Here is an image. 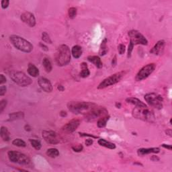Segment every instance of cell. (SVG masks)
Instances as JSON below:
<instances>
[{
	"instance_id": "cell-1",
	"label": "cell",
	"mask_w": 172,
	"mask_h": 172,
	"mask_svg": "<svg viewBox=\"0 0 172 172\" xmlns=\"http://www.w3.org/2000/svg\"><path fill=\"white\" fill-rule=\"evenodd\" d=\"M96 106H97L95 103L90 102H70L67 104L69 111L76 114H85Z\"/></svg>"
},
{
	"instance_id": "cell-2",
	"label": "cell",
	"mask_w": 172,
	"mask_h": 172,
	"mask_svg": "<svg viewBox=\"0 0 172 172\" xmlns=\"http://www.w3.org/2000/svg\"><path fill=\"white\" fill-rule=\"evenodd\" d=\"M71 52L68 46L61 44L56 51L55 59L56 63L60 67L65 66L71 61Z\"/></svg>"
},
{
	"instance_id": "cell-3",
	"label": "cell",
	"mask_w": 172,
	"mask_h": 172,
	"mask_svg": "<svg viewBox=\"0 0 172 172\" xmlns=\"http://www.w3.org/2000/svg\"><path fill=\"white\" fill-rule=\"evenodd\" d=\"M10 41L13 47L22 52L30 53L33 50L34 47L30 42L18 35H11Z\"/></svg>"
},
{
	"instance_id": "cell-4",
	"label": "cell",
	"mask_w": 172,
	"mask_h": 172,
	"mask_svg": "<svg viewBox=\"0 0 172 172\" xmlns=\"http://www.w3.org/2000/svg\"><path fill=\"white\" fill-rule=\"evenodd\" d=\"M133 117L149 122H153L155 120V116L152 110L146 108H135L133 110Z\"/></svg>"
},
{
	"instance_id": "cell-5",
	"label": "cell",
	"mask_w": 172,
	"mask_h": 172,
	"mask_svg": "<svg viewBox=\"0 0 172 172\" xmlns=\"http://www.w3.org/2000/svg\"><path fill=\"white\" fill-rule=\"evenodd\" d=\"M125 74L126 72L122 71L117 72L114 74L110 75V76L106 77V79H104L100 83H99L98 86V90H102V89H105L108 87H110V86L115 85L116 83H118L122 79Z\"/></svg>"
},
{
	"instance_id": "cell-6",
	"label": "cell",
	"mask_w": 172,
	"mask_h": 172,
	"mask_svg": "<svg viewBox=\"0 0 172 172\" xmlns=\"http://www.w3.org/2000/svg\"><path fill=\"white\" fill-rule=\"evenodd\" d=\"M10 78L13 82L21 87H27L32 83V80L25 73L22 71L13 72L10 74Z\"/></svg>"
},
{
	"instance_id": "cell-7",
	"label": "cell",
	"mask_w": 172,
	"mask_h": 172,
	"mask_svg": "<svg viewBox=\"0 0 172 172\" xmlns=\"http://www.w3.org/2000/svg\"><path fill=\"white\" fill-rule=\"evenodd\" d=\"M7 156L10 161L12 163L23 165H28L30 163V158L22 153L16 151V150H10L7 153Z\"/></svg>"
},
{
	"instance_id": "cell-8",
	"label": "cell",
	"mask_w": 172,
	"mask_h": 172,
	"mask_svg": "<svg viewBox=\"0 0 172 172\" xmlns=\"http://www.w3.org/2000/svg\"><path fill=\"white\" fill-rule=\"evenodd\" d=\"M145 99L150 106L157 110H161L163 106V98L161 95L156 93H148L145 95Z\"/></svg>"
},
{
	"instance_id": "cell-9",
	"label": "cell",
	"mask_w": 172,
	"mask_h": 172,
	"mask_svg": "<svg viewBox=\"0 0 172 172\" xmlns=\"http://www.w3.org/2000/svg\"><path fill=\"white\" fill-rule=\"evenodd\" d=\"M128 35L130 39V43L132 44L137 45H147L148 40L143 34L136 30H132L128 32Z\"/></svg>"
},
{
	"instance_id": "cell-10",
	"label": "cell",
	"mask_w": 172,
	"mask_h": 172,
	"mask_svg": "<svg viewBox=\"0 0 172 172\" xmlns=\"http://www.w3.org/2000/svg\"><path fill=\"white\" fill-rule=\"evenodd\" d=\"M156 68V64L155 63H149L142 67L136 75L135 79L136 82H141L144 80L153 73Z\"/></svg>"
},
{
	"instance_id": "cell-11",
	"label": "cell",
	"mask_w": 172,
	"mask_h": 172,
	"mask_svg": "<svg viewBox=\"0 0 172 172\" xmlns=\"http://www.w3.org/2000/svg\"><path fill=\"white\" fill-rule=\"evenodd\" d=\"M108 111L106 108L96 106L90 111L86 113L85 114V118L87 121H93L96 118L108 115Z\"/></svg>"
},
{
	"instance_id": "cell-12",
	"label": "cell",
	"mask_w": 172,
	"mask_h": 172,
	"mask_svg": "<svg viewBox=\"0 0 172 172\" xmlns=\"http://www.w3.org/2000/svg\"><path fill=\"white\" fill-rule=\"evenodd\" d=\"M42 138L48 144L57 145L60 142L59 134L53 130H43L42 132Z\"/></svg>"
},
{
	"instance_id": "cell-13",
	"label": "cell",
	"mask_w": 172,
	"mask_h": 172,
	"mask_svg": "<svg viewBox=\"0 0 172 172\" xmlns=\"http://www.w3.org/2000/svg\"><path fill=\"white\" fill-rule=\"evenodd\" d=\"M80 125V120L78 119H72L69 122L66 123L63 127L62 130L66 133H72L77 130Z\"/></svg>"
},
{
	"instance_id": "cell-14",
	"label": "cell",
	"mask_w": 172,
	"mask_h": 172,
	"mask_svg": "<svg viewBox=\"0 0 172 172\" xmlns=\"http://www.w3.org/2000/svg\"><path fill=\"white\" fill-rule=\"evenodd\" d=\"M21 20L30 27H34L36 25V18L33 13L30 12H26L23 13L20 16Z\"/></svg>"
},
{
	"instance_id": "cell-15",
	"label": "cell",
	"mask_w": 172,
	"mask_h": 172,
	"mask_svg": "<svg viewBox=\"0 0 172 172\" xmlns=\"http://www.w3.org/2000/svg\"><path fill=\"white\" fill-rule=\"evenodd\" d=\"M38 83L40 87L42 90L47 93H50L53 91V87L52 85V83L48 79L45 77H40L38 80Z\"/></svg>"
},
{
	"instance_id": "cell-16",
	"label": "cell",
	"mask_w": 172,
	"mask_h": 172,
	"mask_svg": "<svg viewBox=\"0 0 172 172\" xmlns=\"http://www.w3.org/2000/svg\"><path fill=\"white\" fill-rule=\"evenodd\" d=\"M165 40H159V41L155 44L154 47L151 48V50H150V53H151L153 55H161V54L163 53L164 48H165Z\"/></svg>"
},
{
	"instance_id": "cell-17",
	"label": "cell",
	"mask_w": 172,
	"mask_h": 172,
	"mask_svg": "<svg viewBox=\"0 0 172 172\" xmlns=\"http://www.w3.org/2000/svg\"><path fill=\"white\" fill-rule=\"evenodd\" d=\"M160 152V149L159 147L151 148H141L137 150V153L140 156H143L150 154V153H159Z\"/></svg>"
},
{
	"instance_id": "cell-18",
	"label": "cell",
	"mask_w": 172,
	"mask_h": 172,
	"mask_svg": "<svg viewBox=\"0 0 172 172\" xmlns=\"http://www.w3.org/2000/svg\"><path fill=\"white\" fill-rule=\"evenodd\" d=\"M126 102L128 104H133L137 108H146L147 107V105L145 104L144 102H142L139 99L134 98V97H130V98H128L126 99Z\"/></svg>"
},
{
	"instance_id": "cell-19",
	"label": "cell",
	"mask_w": 172,
	"mask_h": 172,
	"mask_svg": "<svg viewBox=\"0 0 172 172\" xmlns=\"http://www.w3.org/2000/svg\"><path fill=\"white\" fill-rule=\"evenodd\" d=\"M87 60L93 63L97 68L101 69L103 67V63L101 60V59L98 56L96 55H90L87 56Z\"/></svg>"
},
{
	"instance_id": "cell-20",
	"label": "cell",
	"mask_w": 172,
	"mask_h": 172,
	"mask_svg": "<svg viewBox=\"0 0 172 172\" xmlns=\"http://www.w3.org/2000/svg\"><path fill=\"white\" fill-rule=\"evenodd\" d=\"M28 73L30 76L33 77H37L39 75V70L37 67L32 63H29L28 65Z\"/></svg>"
},
{
	"instance_id": "cell-21",
	"label": "cell",
	"mask_w": 172,
	"mask_h": 172,
	"mask_svg": "<svg viewBox=\"0 0 172 172\" xmlns=\"http://www.w3.org/2000/svg\"><path fill=\"white\" fill-rule=\"evenodd\" d=\"M0 136L4 141H9L10 140V133L5 126H2L0 129Z\"/></svg>"
},
{
	"instance_id": "cell-22",
	"label": "cell",
	"mask_w": 172,
	"mask_h": 172,
	"mask_svg": "<svg viewBox=\"0 0 172 172\" xmlns=\"http://www.w3.org/2000/svg\"><path fill=\"white\" fill-rule=\"evenodd\" d=\"M83 50L79 45H75L71 48V54L75 59H79L82 55Z\"/></svg>"
},
{
	"instance_id": "cell-23",
	"label": "cell",
	"mask_w": 172,
	"mask_h": 172,
	"mask_svg": "<svg viewBox=\"0 0 172 172\" xmlns=\"http://www.w3.org/2000/svg\"><path fill=\"white\" fill-rule=\"evenodd\" d=\"M81 68H82V71L79 73V76L82 78L87 77L90 75V71L89 70L87 64L86 63H81Z\"/></svg>"
},
{
	"instance_id": "cell-24",
	"label": "cell",
	"mask_w": 172,
	"mask_h": 172,
	"mask_svg": "<svg viewBox=\"0 0 172 172\" xmlns=\"http://www.w3.org/2000/svg\"><path fill=\"white\" fill-rule=\"evenodd\" d=\"M98 144L102 147H104L108 148L109 149H116V145L114 143H112L111 142H109L106 141V140L100 139L98 140Z\"/></svg>"
},
{
	"instance_id": "cell-25",
	"label": "cell",
	"mask_w": 172,
	"mask_h": 172,
	"mask_svg": "<svg viewBox=\"0 0 172 172\" xmlns=\"http://www.w3.org/2000/svg\"><path fill=\"white\" fill-rule=\"evenodd\" d=\"M108 48L107 47V39L105 38V39L102 40L100 47H99V55L100 56L106 55L108 53Z\"/></svg>"
},
{
	"instance_id": "cell-26",
	"label": "cell",
	"mask_w": 172,
	"mask_h": 172,
	"mask_svg": "<svg viewBox=\"0 0 172 172\" xmlns=\"http://www.w3.org/2000/svg\"><path fill=\"white\" fill-rule=\"evenodd\" d=\"M110 119V116L106 115L104 116L101 118H99L98 122H97V125L99 128H104L105 126H106V124L108 122V121Z\"/></svg>"
},
{
	"instance_id": "cell-27",
	"label": "cell",
	"mask_w": 172,
	"mask_h": 172,
	"mask_svg": "<svg viewBox=\"0 0 172 172\" xmlns=\"http://www.w3.org/2000/svg\"><path fill=\"white\" fill-rule=\"evenodd\" d=\"M42 65L44 67V70L47 73H50L53 70V66L52 64H51V62L50 61L49 59H48L47 57L43 59Z\"/></svg>"
},
{
	"instance_id": "cell-28",
	"label": "cell",
	"mask_w": 172,
	"mask_h": 172,
	"mask_svg": "<svg viewBox=\"0 0 172 172\" xmlns=\"http://www.w3.org/2000/svg\"><path fill=\"white\" fill-rule=\"evenodd\" d=\"M10 120H16L18 119H22L24 118V113L23 112H12L9 114Z\"/></svg>"
},
{
	"instance_id": "cell-29",
	"label": "cell",
	"mask_w": 172,
	"mask_h": 172,
	"mask_svg": "<svg viewBox=\"0 0 172 172\" xmlns=\"http://www.w3.org/2000/svg\"><path fill=\"white\" fill-rule=\"evenodd\" d=\"M47 155L49 157L51 158H56L58 156H59V151L56 148H50L47 150Z\"/></svg>"
},
{
	"instance_id": "cell-30",
	"label": "cell",
	"mask_w": 172,
	"mask_h": 172,
	"mask_svg": "<svg viewBox=\"0 0 172 172\" xmlns=\"http://www.w3.org/2000/svg\"><path fill=\"white\" fill-rule=\"evenodd\" d=\"M29 141L30 142V144L32 147H33L35 149L39 150L42 147L41 142L39 141V140L36 139H29Z\"/></svg>"
},
{
	"instance_id": "cell-31",
	"label": "cell",
	"mask_w": 172,
	"mask_h": 172,
	"mask_svg": "<svg viewBox=\"0 0 172 172\" xmlns=\"http://www.w3.org/2000/svg\"><path fill=\"white\" fill-rule=\"evenodd\" d=\"M12 145L18 147H26V142L21 139H16L12 141Z\"/></svg>"
},
{
	"instance_id": "cell-32",
	"label": "cell",
	"mask_w": 172,
	"mask_h": 172,
	"mask_svg": "<svg viewBox=\"0 0 172 172\" xmlns=\"http://www.w3.org/2000/svg\"><path fill=\"white\" fill-rule=\"evenodd\" d=\"M77 13V10L76 7H71L68 10V15L69 17L71 19H73L76 17Z\"/></svg>"
},
{
	"instance_id": "cell-33",
	"label": "cell",
	"mask_w": 172,
	"mask_h": 172,
	"mask_svg": "<svg viewBox=\"0 0 172 172\" xmlns=\"http://www.w3.org/2000/svg\"><path fill=\"white\" fill-rule=\"evenodd\" d=\"M42 40L46 43H48V44H52L53 42L51 40L50 36L48 34L47 32H43L42 33Z\"/></svg>"
},
{
	"instance_id": "cell-34",
	"label": "cell",
	"mask_w": 172,
	"mask_h": 172,
	"mask_svg": "<svg viewBox=\"0 0 172 172\" xmlns=\"http://www.w3.org/2000/svg\"><path fill=\"white\" fill-rule=\"evenodd\" d=\"M118 50L120 55H123V54H125L126 51V46L124 44H120L118 46Z\"/></svg>"
},
{
	"instance_id": "cell-35",
	"label": "cell",
	"mask_w": 172,
	"mask_h": 172,
	"mask_svg": "<svg viewBox=\"0 0 172 172\" xmlns=\"http://www.w3.org/2000/svg\"><path fill=\"white\" fill-rule=\"evenodd\" d=\"M7 101L6 99H2L0 102V113H2L3 111H4V109L5 108V107L7 106Z\"/></svg>"
},
{
	"instance_id": "cell-36",
	"label": "cell",
	"mask_w": 172,
	"mask_h": 172,
	"mask_svg": "<svg viewBox=\"0 0 172 172\" xmlns=\"http://www.w3.org/2000/svg\"><path fill=\"white\" fill-rule=\"evenodd\" d=\"M72 149L73 151L79 153L82 151L83 149V147L82 145H75V146H73L72 147Z\"/></svg>"
},
{
	"instance_id": "cell-37",
	"label": "cell",
	"mask_w": 172,
	"mask_h": 172,
	"mask_svg": "<svg viewBox=\"0 0 172 172\" xmlns=\"http://www.w3.org/2000/svg\"><path fill=\"white\" fill-rule=\"evenodd\" d=\"M134 46L133 44H132L131 43H129L128 47V53H127V57L130 58L132 55V52L133 50V48Z\"/></svg>"
},
{
	"instance_id": "cell-38",
	"label": "cell",
	"mask_w": 172,
	"mask_h": 172,
	"mask_svg": "<svg viewBox=\"0 0 172 172\" xmlns=\"http://www.w3.org/2000/svg\"><path fill=\"white\" fill-rule=\"evenodd\" d=\"M10 4V1L9 0H1V5L3 9H6L8 7Z\"/></svg>"
},
{
	"instance_id": "cell-39",
	"label": "cell",
	"mask_w": 172,
	"mask_h": 172,
	"mask_svg": "<svg viewBox=\"0 0 172 172\" xmlns=\"http://www.w3.org/2000/svg\"><path fill=\"white\" fill-rule=\"evenodd\" d=\"M7 91V87L5 85H1L0 87V96H4Z\"/></svg>"
},
{
	"instance_id": "cell-40",
	"label": "cell",
	"mask_w": 172,
	"mask_h": 172,
	"mask_svg": "<svg viewBox=\"0 0 172 172\" xmlns=\"http://www.w3.org/2000/svg\"><path fill=\"white\" fill-rule=\"evenodd\" d=\"M80 136H82V137H84V136H89L90 137V138H93V139H98V136H94L93 134H87V133H79Z\"/></svg>"
},
{
	"instance_id": "cell-41",
	"label": "cell",
	"mask_w": 172,
	"mask_h": 172,
	"mask_svg": "<svg viewBox=\"0 0 172 172\" xmlns=\"http://www.w3.org/2000/svg\"><path fill=\"white\" fill-rule=\"evenodd\" d=\"M6 82H7L6 78H5L4 75L3 74L0 75V85H2L3 84H4V83H5Z\"/></svg>"
},
{
	"instance_id": "cell-42",
	"label": "cell",
	"mask_w": 172,
	"mask_h": 172,
	"mask_svg": "<svg viewBox=\"0 0 172 172\" xmlns=\"http://www.w3.org/2000/svg\"><path fill=\"white\" fill-rule=\"evenodd\" d=\"M93 143V141L92 139H86L85 141V144L87 145V146H91V145Z\"/></svg>"
},
{
	"instance_id": "cell-43",
	"label": "cell",
	"mask_w": 172,
	"mask_h": 172,
	"mask_svg": "<svg viewBox=\"0 0 172 172\" xmlns=\"http://www.w3.org/2000/svg\"><path fill=\"white\" fill-rule=\"evenodd\" d=\"M39 45H40V47L42 48V50H45V51H48V47H47V46H46L44 44H43V43L40 42Z\"/></svg>"
},
{
	"instance_id": "cell-44",
	"label": "cell",
	"mask_w": 172,
	"mask_h": 172,
	"mask_svg": "<svg viewBox=\"0 0 172 172\" xmlns=\"http://www.w3.org/2000/svg\"><path fill=\"white\" fill-rule=\"evenodd\" d=\"M161 146L165 148V149H168L169 150H171V145H166V144H162Z\"/></svg>"
},
{
	"instance_id": "cell-45",
	"label": "cell",
	"mask_w": 172,
	"mask_h": 172,
	"mask_svg": "<svg viewBox=\"0 0 172 172\" xmlns=\"http://www.w3.org/2000/svg\"><path fill=\"white\" fill-rule=\"evenodd\" d=\"M116 62H117V59H116V56H114V58L112 59V67H114L116 64Z\"/></svg>"
},
{
	"instance_id": "cell-46",
	"label": "cell",
	"mask_w": 172,
	"mask_h": 172,
	"mask_svg": "<svg viewBox=\"0 0 172 172\" xmlns=\"http://www.w3.org/2000/svg\"><path fill=\"white\" fill-rule=\"evenodd\" d=\"M151 159L152 161H159V158L157 156H155V155H153L152 156V157H151V159Z\"/></svg>"
},
{
	"instance_id": "cell-47",
	"label": "cell",
	"mask_w": 172,
	"mask_h": 172,
	"mask_svg": "<svg viewBox=\"0 0 172 172\" xmlns=\"http://www.w3.org/2000/svg\"><path fill=\"white\" fill-rule=\"evenodd\" d=\"M60 115H61V116H62V117H65V116H67V114L65 111H61L60 112Z\"/></svg>"
},
{
	"instance_id": "cell-48",
	"label": "cell",
	"mask_w": 172,
	"mask_h": 172,
	"mask_svg": "<svg viewBox=\"0 0 172 172\" xmlns=\"http://www.w3.org/2000/svg\"><path fill=\"white\" fill-rule=\"evenodd\" d=\"M57 89L60 91H63L64 90V88L63 86L61 85H59L58 87H57Z\"/></svg>"
},
{
	"instance_id": "cell-49",
	"label": "cell",
	"mask_w": 172,
	"mask_h": 172,
	"mask_svg": "<svg viewBox=\"0 0 172 172\" xmlns=\"http://www.w3.org/2000/svg\"><path fill=\"white\" fill-rule=\"evenodd\" d=\"M24 128L26 131H30L31 130V127L29 125H26L24 126Z\"/></svg>"
},
{
	"instance_id": "cell-50",
	"label": "cell",
	"mask_w": 172,
	"mask_h": 172,
	"mask_svg": "<svg viewBox=\"0 0 172 172\" xmlns=\"http://www.w3.org/2000/svg\"><path fill=\"white\" fill-rule=\"evenodd\" d=\"M115 106L117 108H121V104L120 103V102H116Z\"/></svg>"
},
{
	"instance_id": "cell-51",
	"label": "cell",
	"mask_w": 172,
	"mask_h": 172,
	"mask_svg": "<svg viewBox=\"0 0 172 172\" xmlns=\"http://www.w3.org/2000/svg\"><path fill=\"white\" fill-rule=\"evenodd\" d=\"M166 134H169V136H171V129H168V130H166Z\"/></svg>"
}]
</instances>
